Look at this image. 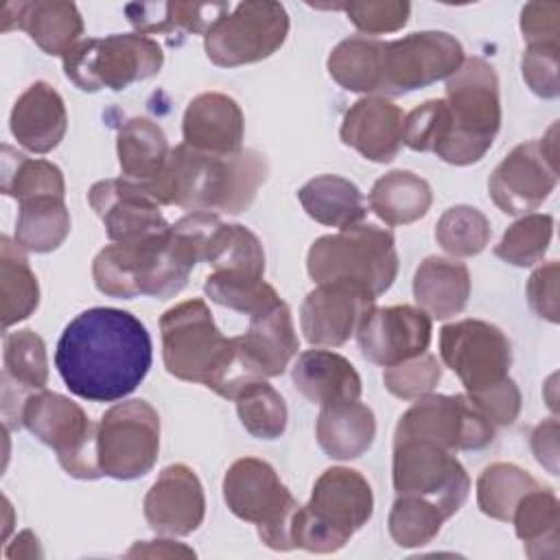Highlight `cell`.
<instances>
[{
  "instance_id": "cell-1",
  "label": "cell",
  "mask_w": 560,
  "mask_h": 560,
  "mask_svg": "<svg viewBox=\"0 0 560 560\" xmlns=\"http://www.w3.org/2000/svg\"><path fill=\"white\" fill-rule=\"evenodd\" d=\"M153 361L147 326L122 308L94 306L79 313L61 332L55 368L66 387L92 402L129 396Z\"/></svg>"
},
{
  "instance_id": "cell-2",
  "label": "cell",
  "mask_w": 560,
  "mask_h": 560,
  "mask_svg": "<svg viewBox=\"0 0 560 560\" xmlns=\"http://www.w3.org/2000/svg\"><path fill=\"white\" fill-rule=\"evenodd\" d=\"M267 179V162L254 149L234 155H212L177 144L171 149L164 171L142 186L160 206H177L190 212H245Z\"/></svg>"
},
{
  "instance_id": "cell-3",
  "label": "cell",
  "mask_w": 560,
  "mask_h": 560,
  "mask_svg": "<svg viewBox=\"0 0 560 560\" xmlns=\"http://www.w3.org/2000/svg\"><path fill=\"white\" fill-rule=\"evenodd\" d=\"M197 262L195 243L173 223L160 234L103 247L92 262V278L109 298L168 300L186 287Z\"/></svg>"
},
{
  "instance_id": "cell-4",
  "label": "cell",
  "mask_w": 560,
  "mask_h": 560,
  "mask_svg": "<svg viewBox=\"0 0 560 560\" xmlns=\"http://www.w3.org/2000/svg\"><path fill=\"white\" fill-rule=\"evenodd\" d=\"M162 359L171 376L199 383L223 398L249 381L238 361L234 337H225L201 298L179 302L160 317Z\"/></svg>"
},
{
  "instance_id": "cell-5",
  "label": "cell",
  "mask_w": 560,
  "mask_h": 560,
  "mask_svg": "<svg viewBox=\"0 0 560 560\" xmlns=\"http://www.w3.org/2000/svg\"><path fill=\"white\" fill-rule=\"evenodd\" d=\"M374 494L368 479L346 466L326 468L311 492L308 503L298 505L291 518L293 549L332 553L372 518Z\"/></svg>"
},
{
  "instance_id": "cell-6",
  "label": "cell",
  "mask_w": 560,
  "mask_h": 560,
  "mask_svg": "<svg viewBox=\"0 0 560 560\" xmlns=\"http://www.w3.org/2000/svg\"><path fill=\"white\" fill-rule=\"evenodd\" d=\"M446 136L435 155L448 164L479 162L492 147L501 127L499 79L481 57H468L446 79Z\"/></svg>"
},
{
  "instance_id": "cell-7",
  "label": "cell",
  "mask_w": 560,
  "mask_h": 560,
  "mask_svg": "<svg viewBox=\"0 0 560 560\" xmlns=\"http://www.w3.org/2000/svg\"><path fill=\"white\" fill-rule=\"evenodd\" d=\"M308 276L322 282H350L372 298L385 293L398 273L394 234L372 223H359L313 241L306 256Z\"/></svg>"
},
{
  "instance_id": "cell-8",
  "label": "cell",
  "mask_w": 560,
  "mask_h": 560,
  "mask_svg": "<svg viewBox=\"0 0 560 560\" xmlns=\"http://www.w3.org/2000/svg\"><path fill=\"white\" fill-rule=\"evenodd\" d=\"M66 77L83 92L103 88L120 92L136 81L160 72L164 52L153 37L140 33H116L107 37H88L63 57Z\"/></svg>"
},
{
  "instance_id": "cell-9",
  "label": "cell",
  "mask_w": 560,
  "mask_h": 560,
  "mask_svg": "<svg viewBox=\"0 0 560 560\" xmlns=\"http://www.w3.org/2000/svg\"><path fill=\"white\" fill-rule=\"evenodd\" d=\"M223 499L234 516L258 527V536L269 549H293L291 518L298 501L271 464L258 457L236 459L223 477Z\"/></svg>"
},
{
  "instance_id": "cell-10",
  "label": "cell",
  "mask_w": 560,
  "mask_h": 560,
  "mask_svg": "<svg viewBox=\"0 0 560 560\" xmlns=\"http://www.w3.org/2000/svg\"><path fill=\"white\" fill-rule=\"evenodd\" d=\"M22 427L57 453L61 468L77 479H98L96 424L68 396L35 389L22 402Z\"/></svg>"
},
{
  "instance_id": "cell-11",
  "label": "cell",
  "mask_w": 560,
  "mask_h": 560,
  "mask_svg": "<svg viewBox=\"0 0 560 560\" xmlns=\"http://www.w3.org/2000/svg\"><path fill=\"white\" fill-rule=\"evenodd\" d=\"M160 453V416L140 398L112 405L96 422L101 475L129 481L147 475Z\"/></svg>"
},
{
  "instance_id": "cell-12",
  "label": "cell",
  "mask_w": 560,
  "mask_h": 560,
  "mask_svg": "<svg viewBox=\"0 0 560 560\" xmlns=\"http://www.w3.org/2000/svg\"><path fill=\"white\" fill-rule=\"evenodd\" d=\"M287 35L289 15L280 2L247 0L203 35V48L214 66L236 68L271 57Z\"/></svg>"
},
{
  "instance_id": "cell-13",
  "label": "cell",
  "mask_w": 560,
  "mask_h": 560,
  "mask_svg": "<svg viewBox=\"0 0 560 560\" xmlns=\"http://www.w3.org/2000/svg\"><path fill=\"white\" fill-rule=\"evenodd\" d=\"M427 440L446 451H479L494 440V424L466 396L427 394L400 416L394 442Z\"/></svg>"
},
{
  "instance_id": "cell-14",
  "label": "cell",
  "mask_w": 560,
  "mask_h": 560,
  "mask_svg": "<svg viewBox=\"0 0 560 560\" xmlns=\"http://www.w3.org/2000/svg\"><path fill=\"white\" fill-rule=\"evenodd\" d=\"M392 481L398 494H413L435 503L453 516L466 501L470 479L453 451L427 440L394 442Z\"/></svg>"
},
{
  "instance_id": "cell-15",
  "label": "cell",
  "mask_w": 560,
  "mask_h": 560,
  "mask_svg": "<svg viewBox=\"0 0 560 560\" xmlns=\"http://www.w3.org/2000/svg\"><path fill=\"white\" fill-rule=\"evenodd\" d=\"M558 125L540 140L516 144L488 179L494 206L505 214H529L558 184Z\"/></svg>"
},
{
  "instance_id": "cell-16",
  "label": "cell",
  "mask_w": 560,
  "mask_h": 560,
  "mask_svg": "<svg viewBox=\"0 0 560 560\" xmlns=\"http://www.w3.org/2000/svg\"><path fill=\"white\" fill-rule=\"evenodd\" d=\"M464 63L462 44L444 31H420L383 42L378 92L407 94L448 79Z\"/></svg>"
},
{
  "instance_id": "cell-17",
  "label": "cell",
  "mask_w": 560,
  "mask_h": 560,
  "mask_svg": "<svg viewBox=\"0 0 560 560\" xmlns=\"http://www.w3.org/2000/svg\"><path fill=\"white\" fill-rule=\"evenodd\" d=\"M440 357L451 368L468 396L481 394L508 378L512 348L494 324L483 319H459L440 330Z\"/></svg>"
},
{
  "instance_id": "cell-18",
  "label": "cell",
  "mask_w": 560,
  "mask_h": 560,
  "mask_svg": "<svg viewBox=\"0 0 560 560\" xmlns=\"http://www.w3.org/2000/svg\"><path fill=\"white\" fill-rule=\"evenodd\" d=\"M431 317L409 304L372 306L357 326L361 354L383 368L427 352L431 343Z\"/></svg>"
},
{
  "instance_id": "cell-19",
  "label": "cell",
  "mask_w": 560,
  "mask_h": 560,
  "mask_svg": "<svg viewBox=\"0 0 560 560\" xmlns=\"http://www.w3.org/2000/svg\"><path fill=\"white\" fill-rule=\"evenodd\" d=\"M88 201L112 243L153 236L171 228L160 203L140 184L125 177L96 182L88 192Z\"/></svg>"
},
{
  "instance_id": "cell-20",
  "label": "cell",
  "mask_w": 560,
  "mask_h": 560,
  "mask_svg": "<svg viewBox=\"0 0 560 560\" xmlns=\"http://www.w3.org/2000/svg\"><path fill=\"white\" fill-rule=\"evenodd\" d=\"M365 289L350 282H322L304 298L300 306V328L311 346L337 348L346 343L374 306Z\"/></svg>"
},
{
  "instance_id": "cell-21",
  "label": "cell",
  "mask_w": 560,
  "mask_h": 560,
  "mask_svg": "<svg viewBox=\"0 0 560 560\" xmlns=\"http://www.w3.org/2000/svg\"><path fill=\"white\" fill-rule=\"evenodd\" d=\"M142 510L149 527L162 536L192 534L206 516L199 477L186 464L166 466L149 488Z\"/></svg>"
},
{
  "instance_id": "cell-22",
  "label": "cell",
  "mask_w": 560,
  "mask_h": 560,
  "mask_svg": "<svg viewBox=\"0 0 560 560\" xmlns=\"http://www.w3.org/2000/svg\"><path fill=\"white\" fill-rule=\"evenodd\" d=\"M238 361L249 378L280 376L298 354L300 341L284 302L249 317L245 335L234 337Z\"/></svg>"
},
{
  "instance_id": "cell-23",
  "label": "cell",
  "mask_w": 560,
  "mask_h": 560,
  "mask_svg": "<svg viewBox=\"0 0 560 560\" xmlns=\"http://www.w3.org/2000/svg\"><path fill=\"white\" fill-rule=\"evenodd\" d=\"M26 31L28 37L46 52L63 57L81 42L83 18L74 2L35 0V2H4L0 31Z\"/></svg>"
},
{
  "instance_id": "cell-24",
  "label": "cell",
  "mask_w": 560,
  "mask_h": 560,
  "mask_svg": "<svg viewBox=\"0 0 560 560\" xmlns=\"http://www.w3.org/2000/svg\"><path fill=\"white\" fill-rule=\"evenodd\" d=\"M184 144L212 155H234L243 151L245 118L238 103L221 92L195 96L182 120Z\"/></svg>"
},
{
  "instance_id": "cell-25",
  "label": "cell",
  "mask_w": 560,
  "mask_h": 560,
  "mask_svg": "<svg viewBox=\"0 0 560 560\" xmlns=\"http://www.w3.org/2000/svg\"><path fill=\"white\" fill-rule=\"evenodd\" d=\"M405 114L385 96H363L343 116L339 136L370 162H392L402 147Z\"/></svg>"
},
{
  "instance_id": "cell-26",
  "label": "cell",
  "mask_w": 560,
  "mask_h": 560,
  "mask_svg": "<svg viewBox=\"0 0 560 560\" xmlns=\"http://www.w3.org/2000/svg\"><path fill=\"white\" fill-rule=\"evenodd\" d=\"M9 127L18 144L31 153H50L66 136L68 114L61 94L46 81H35L15 101Z\"/></svg>"
},
{
  "instance_id": "cell-27",
  "label": "cell",
  "mask_w": 560,
  "mask_h": 560,
  "mask_svg": "<svg viewBox=\"0 0 560 560\" xmlns=\"http://www.w3.org/2000/svg\"><path fill=\"white\" fill-rule=\"evenodd\" d=\"M291 381L306 400L319 407L359 400L361 396V376L354 365L324 348L304 350L291 368Z\"/></svg>"
},
{
  "instance_id": "cell-28",
  "label": "cell",
  "mask_w": 560,
  "mask_h": 560,
  "mask_svg": "<svg viewBox=\"0 0 560 560\" xmlns=\"http://www.w3.org/2000/svg\"><path fill=\"white\" fill-rule=\"evenodd\" d=\"M232 11L225 2H133L125 7L129 24L140 35H173L199 33L206 35L223 15Z\"/></svg>"
},
{
  "instance_id": "cell-29",
  "label": "cell",
  "mask_w": 560,
  "mask_h": 560,
  "mask_svg": "<svg viewBox=\"0 0 560 560\" xmlns=\"http://www.w3.org/2000/svg\"><path fill=\"white\" fill-rule=\"evenodd\" d=\"M315 435L319 448L330 459H357L372 446L376 420L372 409L361 400L326 405L319 407Z\"/></svg>"
},
{
  "instance_id": "cell-30",
  "label": "cell",
  "mask_w": 560,
  "mask_h": 560,
  "mask_svg": "<svg viewBox=\"0 0 560 560\" xmlns=\"http://www.w3.org/2000/svg\"><path fill=\"white\" fill-rule=\"evenodd\" d=\"M470 295L468 267L455 258L429 256L413 276V298L429 317L448 319L464 311Z\"/></svg>"
},
{
  "instance_id": "cell-31",
  "label": "cell",
  "mask_w": 560,
  "mask_h": 560,
  "mask_svg": "<svg viewBox=\"0 0 560 560\" xmlns=\"http://www.w3.org/2000/svg\"><path fill=\"white\" fill-rule=\"evenodd\" d=\"M116 153L122 177L149 186L164 171L171 149L160 125L144 116H133L118 129Z\"/></svg>"
},
{
  "instance_id": "cell-32",
  "label": "cell",
  "mask_w": 560,
  "mask_h": 560,
  "mask_svg": "<svg viewBox=\"0 0 560 560\" xmlns=\"http://www.w3.org/2000/svg\"><path fill=\"white\" fill-rule=\"evenodd\" d=\"M298 199L304 212L328 228H352L359 225L365 214V199L363 192L341 175H317L308 179L300 190Z\"/></svg>"
},
{
  "instance_id": "cell-33",
  "label": "cell",
  "mask_w": 560,
  "mask_h": 560,
  "mask_svg": "<svg viewBox=\"0 0 560 560\" xmlns=\"http://www.w3.org/2000/svg\"><path fill=\"white\" fill-rule=\"evenodd\" d=\"M433 201L427 179L411 171H389L378 177L368 195L370 210L387 225H409L422 219Z\"/></svg>"
},
{
  "instance_id": "cell-34",
  "label": "cell",
  "mask_w": 560,
  "mask_h": 560,
  "mask_svg": "<svg viewBox=\"0 0 560 560\" xmlns=\"http://www.w3.org/2000/svg\"><path fill=\"white\" fill-rule=\"evenodd\" d=\"M0 300L4 330L33 315L39 304V284L28 258L9 236H0Z\"/></svg>"
},
{
  "instance_id": "cell-35",
  "label": "cell",
  "mask_w": 560,
  "mask_h": 560,
  "mask_svg": "<svg viewBox=\"0 0 560 560\" xmlns=\"http://www.w3.org/2000/svg\"><path fill=\"white\" fill-rule=\"evenodd\" d=\"M512 523L516 536L525 545L527 558L538 560L558 556L560 505L549 488L538 486L529 490L514 508Z\"/></svg>"
},
{
  "instance_id": "cell-36",
  "label": "cell",
  "mask_w": 560,
  "mask_h": 560,
  "mask_svg": "<svg viewBox=\"0 0 560 560\" xmlns=\"http://www.w3.org/2000/svg\"><path fill=\"white\" fill-rule=\"evenodd\" d=\"M70 234V212L61 197H37L20 203L15 243L24 252L46 254L57 249Z\"/></svg>"
},
{
  "instance_id": "cell-37",
  "label": "cell",
  "mask_w": 560,
  "mask_h": 560,
  "mask_svg": "<svg viewBox=\"0 0 560 560\" xmlns=\"http://www.w3.org/2000/svg\"><path fill=\"white\" fill-rule=\"evenodd\" d=\"M381 39L348 37L328 55V74L348 92L376 94L381 79Z\"/></svg>"
},
{
  "instance_id": "cell-38",
  "label": "cell",
  "mask_w": 560,
  "mask_h": 560,
  "mask_svg": "<svg viewBox=\"0 0 560 560\" xmlns=\"http://www.w3.org/2000/svg\"><path fill=\"white\" fill-rule=\"evenodd\" d=\"M2 192L18 199V203L37 197L66 195L63 173L48 160H33L18 153L9 144L2 147Z\"/></svg>"
},
{
  "instance_id": "cell-39",
  "label": "cell",
  "mask_w": 560,
  "mask_h": 560,
  "mask_svg": "<svg viewBox=\"0 0 560 560\" xmlns=\"http://www.w3.org/2000/svg\"><path fill=\"white\" fill-rule=\"evenodd\" d=\"M540 483L516 464L497 462L483 468L477 479V505L479 510L497 521H512L518 501Z\"/></svg>"
},
{
  "instance_id": "cell-40",
  "label": "cell",
  "mask_w": 560,
  "mask_h": 560,
  "mask_svg": "<svg viewBox=\"0 0 560 560\" xmlns=\"http://www.w3.org/2000/svg\"><path fill=\"white\" fill-rule=\"evenodd\" d=\"M203 293L212 302L249 317L282 302L276 289L265 282L262 276L247 271H212L206 278Z\"/></svg>"
},
{
  "instance_id": "cell-41",
  "label": "cell",
  "mask_w": 560,
  "mask_h": 560,
  "mask_svg": "<svg viewBox=\"0 0 560 560\" xmlns=\"http://www.w3.org/2000/svg\"><path fill=\"white\" fill-rule=\"evenodd\" d=\"M245 431L258 440H276L287 429L284 398L265 381L256 378L245 383L232 398Z\"/></svg>"
},
{
  "instance_id": "cell-42",
  "label": "cell",
  "mask_w": 560,
  "mask_h": 560,
  "mask_svg": "<svg viewBox=\"0 0 560 560\" xmlns=\"http://www.w3.org/2000/svg\"><path fill=\"white\" fill-rule=\"evenodd\" d=\"M444 521L446 516L435 503L413 494H398L389 510L387 527L398 547L413 549L429 545L440 534Z\"/></svg>"
},
{
  "instance_id": "cell-43",
  "label": "cell",
  "mask_w": 560,
  "mask_h": 560,
  "mask_svg": "<svg viewBox=\"0 0 560 560\" xmlns=\"http://www.w3.org/2000/svg\"><path fill=\"white\" fill-rule=\"evenodd\" d=\"M490 221L472 206H453L435 223L438 245L457 258L477 256L490 241Z\"/></svg>"
},
{
  "instance_id": "cell-44",
  "label": "cell",
  "mask_w": 560,
  "mask_h": 560,
  "mask_svg": "<svg viewBox=\"0 0 560 560\" xmlns=\"http://www.w3.org/2000/svg\"><path fill=\"white\" fill-rule=\"evenodd\" d=\"M4 374L24 389H44L48 383V357L44 339L31 328L4 335Z\"/></svg>"
},
{
  "instance_id": "cell-45",
  "label": "cell",
  "mask_w": 560,
  "mask_h": 560,
  "mask_svg": "<svg viewBox=\"0 0 560 560\" xmlns=\"http://www.w3.org/2000/svg\"><path fill=\"white\" fill-rule=\"evenodd\" d=\"M553 234V217L542 212L523 214L514 221L499 245H494V256L514 265V267H532L542 260Z\"/></svg>"
},
{
  "instance_id": "cell-46",
  "label": "cell",
  "mask_w": 560,
  "mask_h": 560,
  "mask_svg": "<svg viewBox=\"0 0 560 560\" xmlns=\"http://www.w3.org/2000/svg\"><path fill=\"white\" fill-rule=\"evenodd\" d=\"M442 378V365L438 357L422 352L402 363L383 370V383L389 394L402 400H416L431 394Z\"/></svg>"
},
{
  "instance_id": "cell-47",
  "label": "cell",
  "mask_w": 560,
  "mask_h": 560,
  "mask_svg": "<svg viewBox=\"0 0 560 560\" xmlns=\"http://www.w3.org/2000/svg\"><path fill=\"white\" fill-rule=\"evenodd\" d=\"M446 122H448L446 101L444 98L424 101L422 105H418L405 116L402 144H407L411 151L435 153V149L446 136Z\"/></svg>"
},
{
  "instance_id": "cell-48",
  "label": "cell",
  "mask_w": 560,
  "mask_h": 560,
  "mask_svg": "<svg viewBox=\"0 0 560 560\" xmlns=\"http://www.w3.org/2000/svg\"><path fill=\"white\" fill-rule=\"evenodd\" d=\"M335 9L346 11L348 20L365 35H383L402 28L409 20L411 4L405 0H368L343 2Z\"/></svg>"
},
{
  "instance_id": "cell-49",
  "label": "cell",
  "mask_w": 560,
  "mask_h": 560,
  "mask_svg": "<svg viewBox=\"0 0 560 560\" xmlns=\"http://www.w3.org/2000/svg\"><path fill=\"white\" fill-rule=\"evenodd\" d=\"M558 44L527 46L521 57V70L527 88L540 98H556L560 94L558 81Z\"/></svg>"
},
{
  "instance_id": "cell-50",
  "label": "cell",
  "mask_w": 560,
  "mask_h": 560,
  "mask_svg": "<svg viewBox=\"0 0 560 560\" xmlns=\"http://www.w3.org/2000/svg\"><path fill=\"white\" fill-rule=\"evenodd\" d=\"M521 33L527 46H538V44L560 46V4L527 2L521 9Z\"/></svg>"
},
{
  "instance_id": "cell-51",
  "label": "cell",
  "mask_w": 560,
  "mask_h": 560,
  "mask_svg": "<svg viewBox=\"0 0 560 560\" xmlns=\"http://www.w3.org/2000/svg\"><path fill=\"white\" fill-rule=\"evenodd\" d=\"M468 398L481 409V413L494 427H510L518 418V411H521V392L510 376L503 383H499L481 394L468 396Z\"/></svg>"
},
{
  "instance_id": "cell-52",
  "label": "cell",
  "mask_w": 560,
  "mask_h": 560,
  "mask_svg": "<svg viewBox=\"0 0 560 560\" xmlns=\"http://www.w3.org/2000/svg\"><path fill=\"white\" fill-rule=\"evenodd\" d=\"M558 278H560V265L558 260H549L547 265L538 267L529 280H527V300L534 313L551 324H556L560 317L558 308Z\"/></svg>"
},
{
  "instance_id": "cell-53",
  "label": "cell",
  "mask_w": 560,
  "mask_h": 560,
  "mask_svg": "<svg viewBox=\"0 0 560 560\" xmlns=\"http://www.w3.org/2000/svg\"><path fill=\"white\" fill-rule=\"evenodd\" d=\"M529 444L538 464H542L551 475H558V420H542L532 431Z\"/></svg>"
},
{
  "instance_id": "cell-54",
  "label": "cell",
  "mask_w": 560,
  "mask_h": 560,
  "mask_svg": "<svg viewBox=\"0 0 560 560\" xmlns=\"http://www.w3.org/2000/svg\"><path fill=\"white\" fill-rule=\"evenodd\" d=\"M127 558H195V551L182 542L160 538V540H142L136 542L127 553Z\"/></svg>"
},
{
  "instance_id": "cell-55",
  "label": "cell",
  "mask_w": 560,
  "mask_h": 560,
  "mask_svg": "<svg viewBox=\"0 0 560 560\" xmlns=\"http://www.w3.org/2000/svg\"><path fill=\"white\" fill-rule=\"evenodd\" d=\"M37 536H33V532L24 529L15 536L13 545L7 547V558H35V556H42L39 551V545H37Z\"/></svg>"
}]
</instances>
